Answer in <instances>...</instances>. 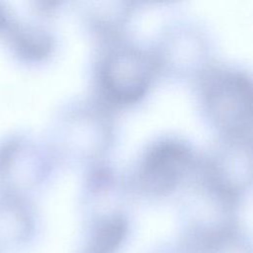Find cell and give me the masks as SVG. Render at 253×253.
Wrapping results in <instances>:
<instances>
[{
	"instance_id": "obj_6",
	"label": "cell",
	"mask_w": 253,
	"mask_h": 253,
	"mask_svg": "<svg viewBox=\"0 0 253 253\" xmlns=\"http://www.w3.org/2000/svg\"><path fill=\"white\" fill-rule=\"evenodd\" d=\"M126 232L125 221L116 216L104 220L96 229L86 253H113Z\"/></svg>"
},
{
	"instance_id": "obj_2",
	"label": "cell",
	"mask_w": 253,
	"mask_h": 253,
	"mask_svg": "<svg viewBox=\"0 0 253 253\" xmlns=\"http://www.w3.org/2000/svg\"><path fill=\"white\" fill-rule=\"evenodd\" d=\"M103 79L113 98L122 102L135 101L147 88L148 66L140 55L124 52L106 63Z\"/></svg>"
},
{
	"instance_id": "obj_5",
	"label": "cell",
	"mask_w": 253,
	"mask_h": 253,
	"mask_svg": "<svg viewBox=\"0 0 253 253\" xmlns=\"http://www.w3.org/2000/svg\"><path fill=\"white\" fill-rule=\"evenodd\" d=\"M31 228V213L24 196L0 190V245L20 243Z\"/></svg>"
},
{
	"instance_id": "obj_4",
	"label": "cell",
	"mask_w": 253,
	"mask_h": 253,
	"mask_svg": "<svg viewBox=\"0 0 253 253\" xmlns=\"http://www.w3.org/2000/svg\"><path fill=\"white\" fill-rule=\"evenodd\" d=\"M0 40L12 58L21 63L43 59L51 49V38L41 27L23 21L12 13L0 33Z\"/></svg>"
},
{
	"instance_id": "obj_3",
	"label": "cell",
	"mask_w": 253,
	"mask_h": 253,
	"mask_svg": "<svg viewBox=\"0 0 253 253\" xmlns=\"http://www.w3.org/2000/svg\"><path fill=\"white\" fill-rule=\"evenodd\" d=\"M190 160L189 150L175 142H164L154 146L146 155L142 178L148 190L164 193L178 182Z\"/></svg>"
},
{
	"instance_id": "obj_1",
	"label": "cell",
	"mask_w": 253,
	"mask_h": 253,
	"mask_svg": "<svg viewBox=\"0 0 253 253\" xmlns=\"http://www.w3.org/2000/svg\"><path fill=\"white\" fill-rule=\"evenodd\" d=\"M40 176V157L34 141L21 132L0 137V190L24 196Z\"/></svg>"
}]
</instances>
